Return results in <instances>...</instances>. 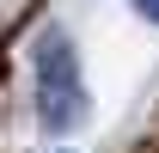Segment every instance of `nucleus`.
<instances>
[{
    "label": "nucleus",
    "mask_w": 159,
    "mask_h": 153,
    "mask_svg": "<svg viewBox=\"0 0 159 153\" xmlns=\"http://www.w3.org/2000/svg\"><path fill=\"white\" fill-rule=\"evenodd\" d=\"M31 110L55 135L86 123V74H80L74 37L61 25H43L37 31V49H31Z\"/></svg>",
    "instance_id": "nucleus-1"
},
{
    "label": "nucleus",
    "mask_w": 159,
    "mask_h": 153,
    "mask_svg": "<svg viewBox=\"0 0 159 153\" xmlns=\"http://www.w3.org/2000/svg\"><path fill=\"white\" fill-rule=\"evenodd\" d=\"M129 6H135L141 19H153V25H159V0H129Z\"/></svg>",
    "instance_id": "nucleus-2"
}]
</instances>
